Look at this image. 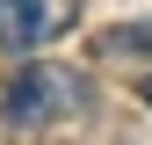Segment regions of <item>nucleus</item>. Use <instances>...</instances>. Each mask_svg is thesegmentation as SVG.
Masks as SVG:
<instances>
[{"label":"nucleus","mask_w":152,"mask_h":145,"mask_svg":"<svg viewBox=\"0 0 152 145\" xmlns=\"http://www.w3.org/2000/svg\"><path fill=\"white\" fill-rule=\"evenodd\" d=\"M94 87L87 72H72L58 58H22L7 87H0V116H7V131H44V123H65V116H87Z\"/></svg>","instance_id":"f257e3e1"},{"label":"nucleus","mask_w":152,"mask_h":145,"mask_svg":"<svg viewBox=\"0 0 152 145\" xmlns=\"http://www.w3.org/2000/svg\"><path fill=\"white\" fill-rule=\"evenodd\" d=\"M72 15H80V0H0V44L15 58H36L51 36L72 29Z\"/></svg>","instance_id":"f03ea898"},{"label":"nucleus","mask_w":152,"mask_h":145,"mask_svg":"<svg viewBox=\"0 0 152 145\" xmlns=\"http://www.w3.org/2000/svg\"><path fill=\"white\" fill-rule=\"evenodd\" d=\"M123 51H152V22H145V29H109V36H102V58H123Z\"/></svg>","instance_id":"7ed1b4c3"},{"label":"nucleus","mask_w":152,"mask_h":145,"mask_svg":"<svg viewBox=\"0 0 152 145\" xmlns=\"http://www.w3.org/2000/svg\"><path fill=\"white\" fill-rule=\"evenodd\" d=\"M138 94H145V109H152V80H138Z\"/></svg>","instance_id":"20e7f679"}]
</instances>
